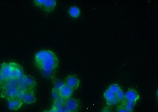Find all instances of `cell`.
Returning <instances> with one entry per match:
<instances>
[{
	"label": "cell",
	"mask_w": 158,
	"mask_h": 112,
	"mask_svg": "<svg viewBox=\"0 0 158 112\" xmlns=\"http://www.w3.org/2000/svg\"><path fill=\"white\" fill-rule=\"evenodd\" d=\"M35 67L44 78L53 79L58 69L59 61L53 52L44 50L38 52L35 56Z\"/></svg>",
	"instance_id": "1"
},
{
	"label": "cell",
	"mask_w": 158,
	"mask_h": 112,
	"mask_svg": "<svg viewBox=\"0 0 158 112\" xmlns=\"http://www.w3.org/2000/svg\"><path fill=\"white\" fill-rule=\"evenodd\" d=\"M0 75L5 81L18 80L25 75L22 67L15 62L3 63L0 67Z\"/></svg>",
	"instance_id": "2"
},
{
	"label": "cell",
	"mask_w": 158,
	"mask_h": 112,
	"mask_svg": "<svg viewBox=\"0 0 158 112\" xmlns=\"http://www.w3.org/2000/svg\"><path fill=\"white\" fill-rule=\"evenodd\" d=\"M18 80L6 81L1 89V98L8 101L15 98L22 99L25 92L22 91L20 88Z\"/></svg>",
	"instance_id": "3"
},
{
	"label": "cell",
	"mask_w": 158,
	"mask_h": 112,
	"mask_svg": "<svg viewBox=\"0 0 158 112\" xmlns=\"http://www.w3.org/2000/svg\"><path fill=\"white\" fill-rule=\"evenodd\" d=\"M18 81L19 87L22 91H35L37 83L33 76L25 74Z\"/></svg>",
	"instance_id": "4"
},
{
	"label": "cell",
	"mask_w": 158,
	"mask_h": 112,
	"mask_svg": "<svg viewBox=\"0 0 158 112\" xmlns=\"http://www.w3.org/2000/svg\"><path fill=\"white\" fill-rule=\"evenodd\" d=\"M64 106L69 112H78L80 110V102L76 98H70L66 100Z\"/></svg>",
	"instance_id": "5"
},
{
	"label": "cell",
	"mask_w": 158,
	"mask_h": 112,
	"mask_svg": "<svg viewBox=\"0 0 158 112\" xmlns=\"http://www.w3.org/2000/svg\"><path fill=\"white\" fill-rule=\"evenodd\" d=\"M64 83L65 84L74 91L79 88L80 81L77 75H68L65 79Z\"/></svg>",
	"instance_id": "6"
},
{
	"label": "cell",
	"mask_w": 158,
	"mask_h": 112,
	"mask_svg": "<svg viewBox=\"0 0 158 112\" xmlns=\"http://www.w3.org/2000/svg\"><path fill=\"white\" fill-rule=\"evenodd\" d=\"M103 96L108 106H114L118 103L115 94L111 92L108 89L104 91Z\"/></svg>",
	"instance_id": "7"
},
{
	"label": "cell",
	"mask_w": 158,
	"mask_h": 112,
	"mask_svg": "<svg viewBox=\"0 0 158 112\" xmlns=\"http://www.w3.org/2000/svg\"><path fill=\"white\" fill-rule=\"evenodd\" d=\"M139 93L134 88H130L125 94V100L136 103L139 100Z\"/></svg>",
	"instance_id": "8"
},
{
	"label": "cell",
	"mask_w": 158,
	"mask_h": 112,
	"mask_svg": "<svg viewBox=\"0 0 158 112\" xmlns=\"http://www.w3.org/2000/svg\"><path fill=\"white\" fill-rule=\"evenodd\" d=\"M59 91L60 97L65 100H67L71 98L74 91L64 84L60 88Z\"/></svg>",
	"instance_id": "9"
},
{
	"label": "cell",
	"mask_w": 158,
	"mask_h": 112,
	"mask_svg": "<svg viewBox=\"0 0 158 112\" xmlns=\"http://www.w3.org/2000/svg\"><path fill=\"white\" fill-rule=\"evenodd\" d=\"M22 99L15 98L8 100V107L11 110H17L22 107L23 104Z\"/></svg>",
	"instance_id": "10"
},
{
	"label": "cell",
	"mask_w": 158,
	"mask_h": 112,
	"mask_svg": "<svg viewBox=\"0 0 158 112\" xmlns=\"http://www.w3.org/2000/svg\"><path fill=\"white\" fill-rule=\"evenodd\" d=\"M22 100L23 103L27 104H33L36 103V98L35 91L25 92L23 96Z\"/></svg>",
	"instance_id": "11"
},
{
	"label": "cell",
	"mask_w": 158,
	"mask_h": 112,
	"mask_svg": "<svg viewBox=\"0 0 158 112\" xmlns=\"http://www.w3.org/2000/svg\"><path fill=\"white\" fill-rule=\"evenodd\" d=\"M57 5V1L55 0H45L44 5L42 9L44 12L49 13L54 10Z\"/></svg>",
	"instance_id": "12"
},
{
	"label": "cell",
	"mask_w": 158,
	"mask_h": 112,
	"mask_svg": "<svg viewBox=\"0 0 158 112\" xmlns=\"http://www.w3.org/2000/svg\"><path fill=\"white\" fill-rule=\"evenodd\" d=\"M120 103V104L122 105L124 108L126 109L128 111L133 112L134 107H135V105L136 104V103L129 101L125 100V99Z\"/></svg>",
	"instance_id": "13"
},
{
	"label": "cell",
	"mask_w": 158,
	"mask_h": 112,
	"mask_svg": "<svg viewBox=\"0 0 158 112\" xmlns=\"http://www.w3.org/2000/svg\"><path fill=\"white\" fill-rule=\"evenodd\" d=\"M69 14L71 17L74 18L78 17L81 13L80 8L77 6L71 7L69 9Z\"/></svg>",
	"instance_id": "14"
},
{
	"label": "cell",
	"mask_w": 158,
	"mask_h": 112,
	"mask_svg": "<svg viewBox=\"0 0 158 112\" xmlns=\"http://www.w3.org/2000/svg\"><path fill=\"white\" fill-rule=\"evenodd\" d=\"M65 100V99L60 97L57 100H53V106L58 109L64 106Z\"/></svg>",
	"instance_id": "15"
},
{
	"label": "cell",
	"mask_w": 158,
	"mask_h": 112,
	"mask_svg": "<svg viewBox=\"0 0 158 112\" xmlns=\"http://www.w3.org/2000/svg\"><path fill=\"white\" fill-rule=\"evenodd\" d=\"M108 89L111 92L115 93V94L118 92L122 88L117 83L112 84L108 87Z\"/></svg>",
	"instance_id": "16"
},
{
	"label": "cell",
	"mask_w": 158,
	"mask_h": 112,
	"mask_svg": "<svg viewBox=\"0 0 158 112\" xmlns=\"http://www.w3.org/2000/svg\"><path fill=\"white\" fill-rule=\"evenodd\" d=\"M115 95L118 103L122 102L125 99V94L122 89H121L119 91L117 92Z\"/></svg>",
	"instance_id": "17"
},
{
	"label": "cell",
	"mask_w": 158,
	"mask_h": 112,
	"mask_svg": "<svg viewBox=\"0 0 158 112\" xmlns=\"http://www.w3.org/2000/svg\"><path fill=\"white\" fill-rule=\"evenodd\" d=\"M53 84H54V87L55 89H57L59 90L60 88L61 87L62 85L64 84V82H62L60 80L58 79H53Z\"/></svg>",
	"instance_id": "18"
},
{
	"label": "cell",
	"mask_w": 158,
	"mask_h": 112,
	"mask_svg": "<svg viewBox=\"0 0 158 112\" xmlns=\"http://www.w3.org/2000/svg\"><path fill=\"white\" fill-rule=\"evenodd\" d=\"M52 97H53L54 100H57V99L60 98L59 90H58L57 89H55L54 87H53L52 89Z\"/></svg>",
	"instance_id": "19"
},
{
	"label": "cell",
	"mask_w": 158,
	"mask_h": 112,
	"mask_svg": "<svg viewBox=\"0 0 158 112\" xmlns=\"http://www.w3.org/2000/svg\"><path fill=\"white\" fill-rule=\"evenodd\" d=\"M45 0H35L34 1V4L35 6L41 8L43 7L45 2Z\"/></svg>",
	"instance_id": "20"
},
{
	"label": "cell",
	"mask_w": 158,
	"mask_h": 112,
	"mask_svg": "<svg viewBox=\"0 0 158 112\" xmlns=\"http://www.w3.org/2000/svg\"><path fill=\"white\" fill-rule=\"evenodd\" d=\"M117 112H129L123 107L120 104L117 106L116 108Z\"/></svg>",
	"instance_id": "21"
},
{
	"label": "cell",
	"mask_w": 158,
	"mask_h": 112,
	"mask_svg": "<svg viewBox=\"0 0 158 112\" xmlns=\"http://www.w3.org/2000/svg\"><path fill=\"white\" fill-rule=\"evenodd\" d=\"M101 112H114L110 107V106H106L102 110Z\"/></svg>",
	"instance_id": "22"
},
{
	"label": "cell",
	"mask_w": 158,
	"mask_h": 112,
	"mask_svg": "<svg viewBox=\"0 0 158 112\" xmlns=\"http://www.w3.org/2000/svg\"><path fill=\"white\" fill-rule=\"evenodd\" d=\"M57 112H69L64 106H62L57 109Z\"/></svg>",
	"instance_id": "23"
},
{
	"label": "cell",
	"mask_w": 158,
	"mask_h": 112,
	"mask_svg": "<svg viewBox=\"0 0 158 112\" xmlns=\"http://www.w3.org/2000/svg\"><path fill=\"white\" fill-rule=\"evenodd\" d=\"M5 82V80L3 78L2 76L0 75V84L4 85Z\"/></svg>",
	"instance_id": "24"
},
{
	"label": "cell",
	"mask_w": 158,
	"mask_h": 112,
	"mask_svg": "<svg viewBox=\"0 0 158 112\" xmlns=\"http://www.w3.org/2000/svg\"><path fill=\"white\" fill-rule=\"evenodd\" d=\"M49 111H50V112H57V109H56V107L52 106L51 110H49Z\"/></svg>",
	"instance_id": "25"
},
{
	"label": "cell",
	"mask_w": 158,
	"mask_h": 112,
	"mask_svg": "<svg viewBox=\"0 0 158 112\" xmlns=\"http://www.w3.org/2000/svg\"><path fill=\"white\" fill-rule=\"evenodd\" d=\"M43 112H50V111L48 110H45Z\"/></svg>",
	"instance_id": "26"
}]
</instances>
